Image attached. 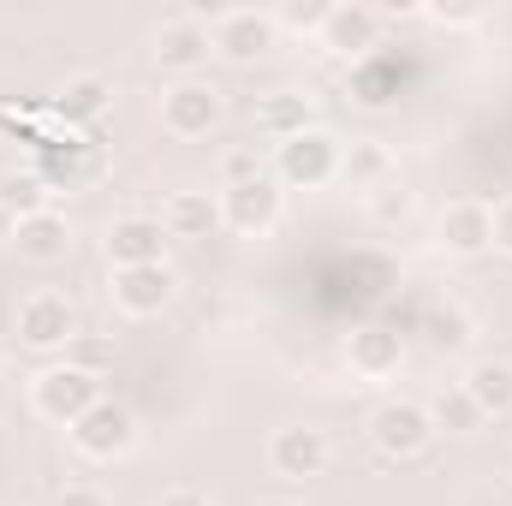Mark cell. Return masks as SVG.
I'll use <instances>...</instances> for the list:
<instances>
[{"mask_svg":"<svg viewBox=\"0 0 512 506\" xmlns=\"http://www.w3.org/2000/svg\"><path fill=\"white\" fill-rule=\"evenodd\" d=\"M334 173H340V137L334 131L310 126V131H298V137H286V143H274V185L316 191Z\"/></svg>","mask_w":512,"mask_h":506,"instance_id":"obj_1","label":"cell"},{"mask_svg":"<svg viewBox=\"0 0 512 506\" xmlns=\"http://www.w3.org/2000/svg\"><path fill=\"white\" fill-rule=\"evenodd\" d=\"M108 393H102V376H90V370H78V364H48L42 376L30 381V405H36V417H48V423H78L90 405H102Z\"/></svg>","mask_w":512,"mask_h":506,"instance_id":"obj_2","label":"cell"},{"mask_svg":"<svg viewBox=\"0 0 512 506\" xmlns=\"http://www.w3.org/2000/svg\"><path fill=\"white\" fill-rule=\"evenodd\" d=\"M227 120V96L203 78H179L173 90H161V131L179 143H197Z\"/></svg>","mask_w":512,"mask_h":506,"instance_id":"obj_3","label":"cell"},{"mask_svg":"<svg viewBox=\"0 0 512 506\" xmlns=\"http://www.w3.org/2000/svg\"><path fill=\"white\" fill-rule=\"evenodd\" d=\"M12 334H18L24 352H66V346L78 340V310H72L66 292H48V286H42V292H30V298L18 304Z\"/></svg>","mask_w":512,"mask_h":506,"instance_id":"obj_4","label":"cell"},{"mask_svg":"<svg viewBox=\"0 0 512 506\" xmlns=\"http://www.w3.org/2000/svg\"><path fill=\"white\" fill-rule=\"evenodd\" d=\"M370 441H376L382 459H417L435 441V417H429L423 399H387L370 417Z\"/></svg>","mask_w":512,"mask_h":506,"instance_id":"obj_5","label":"cell"},{"mask_svg":"<svg viewBox=\"0 0 512 506\" xmlns=\"http://www.w3.org/2000/svg\"><path fill=\"white\" fill-rule=\"evenodd\" d=\"M280 185H274V173H262L251 185H221V227L227 233H239V239H262V233H274V221H280Z\"/></svg>","mask_w":512,"mask_h":506,"instance_id":"obj_6","label":"cell"},{"mask_svg":"<svg viewBox=\"0 0 512 506\" xmlns=\"http://www.w3.org/2000/svg\"><path fill=\"white\" fill-rule=\"evenodd\" d=\"M274 36H280V18H274V12H256V6L221 12V18L209 24L215 54H221V60H233V66H251V60H262V54L274 48Z\"/></svg>","mask_w":512,"mask_h":506,"instance_id":"obj_7","label":"cell"},{"mask_svg":"<svg viewBox=\"0 0 512 506\" xmlns=\"http://www.w3.org/2000/svg\"><path fill=\"white\" fill-rule=\"evenodd\" d=\"M328 459H334V441H328V429H316V423L274 429V441H268V465H274V477H286V483L322 477Z\"/></svg>","mask_w":512,"mask_h":506,"instance_id":"obj_8","label":"cell"},{"mask_svg":"<svg viewBox=\"0 0 512 506\" xmlns=\"http://www.w3.org/2000/svg\"><path fill=\"white\" fill-rule=\"evenodd\" d=\"M66 435H72V447H78L84 459H120V453H131V441H137V417H131L120 399H102V405H90Z\"/></svg>","mask_w":512,"mask_h":506,"instance_id":"obj_9","label":"cell"},{"mask_svg":"<svg viewBox=\"0 0 512 506\" xmlns=\"http://www.w3.org/2000/svg\"><path fill=\"white\" fill-rule=\"evenodd\" d=\"M155 66L161 72H179V78H197V66H209V54H215V42H209V24L203 18H167L161 30H155Z\"/></svg>","mask_w":512,"mask_h":506,"instance_id":"obj_10","label":"cell"},{"mask_svg":"<svg viewBox=\"0 0 512 506\" xmlns=\"http://www.w3.org/2000/svg\"><path fill=\"white\" fill-rule=\"evenodd\" d=\"M382 6H364V0H352V6H328V24H322V48H334L340 60H364L376 42H382Z\"/></svg>","mask_w":512,"mask_h":506,"instance_id":"obj_11","label":"cell"},{"mask_svg":"<svg viewBox=\"0 0 512 506\" xmlns=\"http://www.w3.org/2000/svg\"><path fill=\"white\" fill-rule=\"evenodd\" d=\"M179 292V274L167 262H149V268H114V304L126 316H161Z\"/></svg>","mask_w":512,"mask_h":506,"instance_id":"obj_12","label":"cell"},{"mask_svg":"<svg viewBox=\"0 0 512 506\" xmlns=\"http://www.w3.org/2000/svg\"><path fill=\"white\" fill-rule=\"evenodd\" d=\"M441 251L447 256L495 251V209H489V203H471V197L447 203V209H441Z\"/></svg>","mask_w":512,"mask_h":506,"instance_id":"obj_13","label":"cell"},{"mask_svg":"<svg viewBox=\"0 0 512 506\" xmlns=\"http://www.w3.org/2000/svg\"><path fill=\"white\" fill-rule=\"evenodd\" d=\"M161 245H167V227L155 215H120L108 227V262L114 268H149V262H161Z\"/></svg>","mask_w":512,"mask_h":506,"instance_id":"obj_14","label":"cell"},{"mask_svg":"<svg viewBox=\"0 0 512 506\" xmlns=\"http://www.w3.org/2000/svg\"><path fill=\"white\" fill-rule=\"evenodd\" d=\"M161 227H167V239L197 245V239H209L221 227V197H209V191H173L167 209H161Z\"/></svg>","mask_w":512,"mask_h":506,"instance_id":"obj_15","label":"cell"},{"mask_svg":"<svg viewBox=\"0 0 512 506\" xmlns=\"http://www.w3.org/2000/svg\"><path fill=\"white\" fill-rule=\"evenodd\" d=\"M346 364H352V376H364V381H387V376H399V364H405V340L387 334V328H358L346 340Z\"/></svg>","mask_w":512,"mask_h":506,"instance_id":"obj_16","label":"cell"},{"mask_svg":"<svg viewBox=\"0 0 512 506\" xmlns=\"http://www.w3.org/2000/svg\"><path fill=\"white\" fill-rule=\"evenodd\" d=\"M12 245L24 262H36V268H48V262H66L72 256V227H66V215H54V209H42V215H30V221H18V233H12Z\"/></svg>","mask_w":512,"mask_h":506,"instance_id":"obj_17","label":"cell"},{"mask_svg":"<svg viewBox=\"0 0 512 506\" xmlns=\"http://www.w3.org/2000/svg\"><path fill=\"white\" fill-rule=\"evenodd\" d=\"M108 102H114V84H108L102 72H78V78H66V84H60L54 114H60L66 126H90V120H102V114H108Z\"/></svg>","mask_w":512,"mask_h":506,"instance_id":"obj_18","label":"cell"},{"mask_svg":"<svg viewBox=\"0 0 512 506\" xmlns=\"http://www.w3.org/2000/svg\"><path fill=\"white\" fill-rule=\"evenodd\" d=\"M340 173H346L352 191L376 197L382 185H393V149H387L382 137H358L352 149H340Z\"/></svg>","mask_w":512,"mask_h":506,"instance_id":"obj_19","label":"cell"},{"mask_svg":"<svg viewBox=\"0 0 512 506\" xmlns=\"http://www.w3.org/2000/svg\"><path fill=\"white\" fill-rule=\"evenodd\" d=\"M459 387L477 399L483 417H512V364L507 358H483V364H471V376L459 381Z\"/></svg>","mask_w":512,"mask_h":506,"instance_id":"obj_20","label":"cell"},{"mask_svg":"<svg viewBox=\"0 0 512 506\" xmlns=\"http://www.w3.org/2000/svg\"><path fill=\"white\" fill-rule=\"evenodd\" d=\"M316 108H310V96H298V90H274V96H262L256 102V126L268 131L274 143H286V137H298V131H310Z\"/></svg>","mask_w":512,"mask_h":506,"instance_id":"obj_21","label":"cell"},{"mask_svg":"<svg viewBox=\"0 0 512 506\" xmlns=\"http://www.w3.org/2000/svg\"><path fill=\"white\" fill-rule=\"evenodd\" d=\"M429 417H435V435H441V429H447V435H471V429H483V423H489L465 387H447V393H435V399H429Z\"/></svg>","mask_w":512,"mask_h":506,"instance_id":"obj_22","label":"cell"},{"mask_svg":"<svg viewBox=\"0 0 512 506\" xmlns=\"http://www.w3.org/2000/svg\"><path fill=\"white\" fill-rule=\"evenodd\" d=\"M0 209L12 221H30L48 209V179L42 173H0Z\"/></svg>","mask_w":512,"mask_h":506,"instance_id":"obj_23","label":"cell"},{"mask_svg":"<svg viewBox=\"0 0 512 506\" xmlns=\"http://www.w3.org/2000/svg\"><path fill=\"white\" fill-rule=\"evenodd\" d=\"M411 209H417V197H411L405 185H382V191L370 197V215H376V227H405V221H411Z\"/></svg>","mask_w":512,"mask_h":506,"instance_id":"obj_24","label":"cell"},{"mask_svg":"<svg viewBox=\"0 0 512 506\" xmlns=\"http://www.w3.org/2000/svg\"><path fill=\"white\" fill-rule=\"evenodd\" d=\"M251 179H262V155H256L251 143L227 149L221 155V185H251Z\"/></svg>","mask_w":512,"mask_h":506,"instance_id":"obj_25","label":"cell"},{"mask_svg":"<svg viewBox=\"0 0 512 506\" xmlns=\"http://www.w3.org/2000/svg\"><path fill=\"white\" fill-rule=\"evenodd\" d=\"M429 340L435 346H465L471 340V322L459 310H441V316H429Z\"/></svg>","mask_w":512,"mask_h":506,"instance_id":"obj_26","label":"cell"},{"mask_svg":"<svg viewBox=\"0 0 512 506\" xmlns=\"http://www.w3.org/2000/svg\"><path fill=\"white\" fill-rule=\"evenodd\" d=\"M54 506H114V501H108L102 483H66V489L54 495Z\"/></svg>","mask_w":512,"mask_h":506,"instance_id":"obj_27","label":"cell"},{"mask_svg":"<svg viewBox=\"0 0 512 506\" xmlns=\"http://www.w3.org/2000/svg\"><path fill=\"white\" fill-rule=\"evenodd\" d=\"M429 18H435V24L465 30V24H483V6H447V0H441V6H429Z\"/></svg>","mask_w":512,"mask_h":506,"instance_id":"obj_28","label":"cell"},{"mask_svg":"<svg viewBox=\"0 0 512 506\" xmlns=\"http://www.w3.org/2000/svg\"><path fill=\"white\" fill-rule=\"evenodd\" d=\"M286 24H292V30H316V36H322L328 6H286Z\"/></svg>","mask_w":512,"mask_h":506,"instance_id":"obj_29","label":"cell"},{"mask_svg":"<svg viewBox=\"0 0 512 506\" xmlns=\"http://www.w3.org/2000/svg\"><path fill=\"white\" fill-rule=\"evenodd\" d=\"M495 251L512 256V203H501V209H495Z\"/></svg>","mask_w":512,"mask_h":506,"instance_id":"obj_30","label":"cell"},{"mask_svg":"<svg viewBox=\"0 0 512 506\" xmlns=\"http://www.w3.org/2000/svg\"><path fill=\"white\" fill-rule=\"evenodd\" d=\"M161 506H215V501H209L203 489H167V495H161Z\"/></svg>","mask_w":512,"mask_h":506,"instance_id":"obj_31","label":"cell"},{"mask_svg":"<svg viewBox=\"0 0 512 506\" xmlns=\"http://www.w3.org/2000/svg\"><path fill=\"white\" fill-rule=\"evenodd\" d=\"M12 233H18V221H12V215L0 209V245H12Z\"/></svg>","mask_w":512,"mask_h":506,"instance_id":"obj_32","label":"cell"},{"mask_svg":"<svg viewBox=\"0 0 512 506\" xmlns=\"http://www.w3.org/2000/svg\"><path fill=\"white\" fill-rule=\"evenodd\" d=\"M256 506H304V501H286V495H274V501H256Z\"/></svg>","mask_w":512,"mask_h":506,"instance_id":"obj_33","label":"cell"},{"mask_svg":"<svg viewBox=\"0 0 512 506\" xmlns=\"http://www.w3.org/2000/svg\"><path fill=\"white\" fill-rule=\"evenodd\" d=\"M0 364H6V346H0Z\"/></svg>","mask_w":512,"mask_h":506,"instance_id":"obj_34","label":"cell"}]
</instances>
